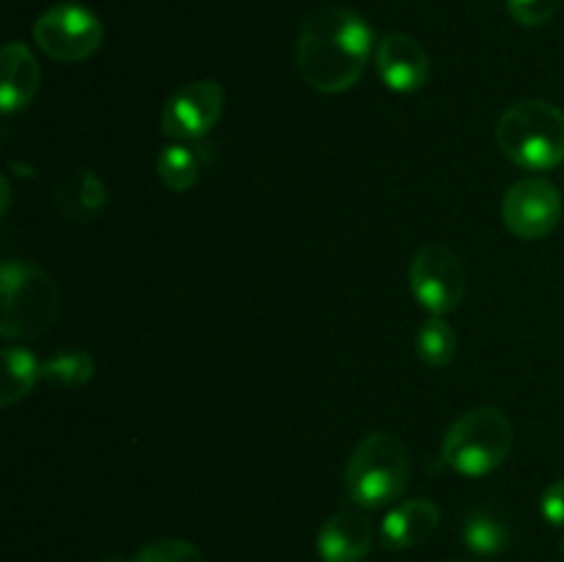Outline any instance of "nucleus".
<instances>
[{"mask_svg":"<svg viewBox=\"0 0 564 562\" xmlns=\"http://www.w3.org/2000/svg\"><path fill=\"white\" fill-rule=\"evenodd\" d=\"M102 562H127V560H121V556H108V560H102Z\"/></svg>","mask_w":564,"mask_h":562,"instance_id":"nucleus-23","label":"nucleus"},{"mask_svg":"<svg viewBox=\"0 0 564 562\" xmlns=\"http://www.w3.org/2000/svg\"><path fill=\"white\" fill-rule=\"evenodd\" d=\"M512 450V422L501 408L477 406L463 413L444 441L446 466L463 477H485L507 461Z\"/></svg>","mask_w":564,"mask_h":562,"instance_id":"nucleus-5","label":"nucleus"},{"mask_svg":"<svg viewBox=\"0 0 564 562\" xmlns=\"http://www.w3.org/2000/svg\"><path fill=\"white\" fill-rule=\"evenodd\" d=\"M226 91L218 80H193L176 88L165 102L160 127L171 141H202L224 114Z\"/></svg>","mask_w":564,"mask_h":562,"instance_id":"nucleus-9","label":"nucleus"},{"mask_svg":"<svg viewBox=\"0 0 564 562\" xmlns=\"http://www.w3.org/2000/svg\"><path fill=\"white\" fill-rule=\"evenodd\" d=\"M496 141L507 160L527 171H549L564 160V110L545 99H523L501 114Z\"/></svg>","mask_w":564,"mask_h":562,"instance_id":"nucleus-3","label":"nucleus"},{"mask_svg":"<svg viewBox=\"0 0 564 562\" xmlns=\"http://www.w3.org/2000/svg\"><path fill=\"white\" fill-rule=\"evenodd\" d=\"M375 543V527L367 512L341 510L323 523L317 551L323 562H361Z\"/></svg>","mask_w":564,"mask_h":562,"instance_id":"nucleus-11","label":"nucleus"},{"mask_svg":"<svg viewBox=\"0 0 564 562\" xmlns=\"http://www.w3.org/2000/svg\"><path fill=\"white\" fill-rule=\"evenodd\" d=\"M36 47L61 64L91 58L105 39V28L91 9L80 3H58L33 22Z\"/></svg>","mask_w":564,"mask_h":562,"instance_id":"nucleus-6","label":"nucleus"},{"mask_svg":"<svg viewBox=\"0 0 564 562\" xmlns=\"http://www.w3.org/2000/svg\"><path fill=\"white\" fill-rule=\"evenodd\" d=\"M42 378V361H36L25 347H3V389H0V406H14L22 397L31 395L36 380Z\"/></svg>","mask_w":564,"mask_h":562,"instance_id":"nucleus-17","label":"nucleus"},{"mask_svg":"<svg viewBox=\"0 0 564 562\" xmlns=\"http://www.w3.org/2000/svg\"><path fill=\"white\" fill-rule=\"evenodd\" d=\"M42 378L58 389H80L94 378L91 353L80 350V347L53 353L42 361Z\"/></svg>","mask_w":564,"mask_h":562,"instance_id":"nucleus-18","label":"nucleus"},{"mask_svg":"<svg viewBox=\"0 0 564 562\" xmlns=\"http://www.w3.org/2000/svg\"><path fill=\"white\" fill-rule=\"evenodd\" d=\"M130 562H207L202 551L180 538H160L135 551Z\"/></svg>","mask_w":564,"mask_h":562,"instance_id":"nucleus-20","label":"nucleus"},{"mask_svg":"<svg viewBox=\"0 0 564 562\" xmlns=\"http://www.w3.org/2000/svg\"><path fill=\"white\" fill-rule=\"evenodd\" d=\"M375 50V33L345 6L314 11L297 36V72L319 94H341L361 80Z\"/></svg>","mask_w":564,"mask_h":562,"instance_id":"nucleus-1","label":"nucleus"},{"mask_svg":"<svg viewBox=\"0 0 564 562\" xmlns=\"http://www.w3.org/2000/svg\"><path fill=\"white\" fill-rule=\"evenodd\" d=\"M411 479V455L400 435L375 430L364 435L345 466V494L364 510L400 499Z\"/></svg>","mask_w":564,"mask_h":562,"instance_id":"nucleus-2","label":"nucleus"},{"mask_svg":"<svg viewBox=\"0 0 564 562\" xmlns=\"http://www.w3.org/2000/svg\"><path fill=\"white\" fill-rule=\"evenodd\" d=\"M540 512L549 523L554 527H564V479H556L549 488L543 490V499H540Z\"/></svg>","mask_w":564,"mask_h":562,"instance_id":"nucleus-22","label":"nucleus"},{"mask_svg":"<svg viewBox=\"0 0 564 562\" xmlns=\"http://www.w3.org/2000/svg\"><path fill=\"white\" fill-rule=\"evenodd\" d=\"M562 0H507L512 20L527 28H540L560 11Z\"/></svg>","mask_w":564,"mask_h":562,"instance_id":"nucleus-21","label":"nucleus"},{"mask_svg":"<svg viewBox=\"0 0 564 562\" xmlns=\"http://www.w3.org/2000/svg\"><path fill=\"white\" fill-rule=\"evenodd\" d=\"M204 165H207V149L191 147L185 141L165 143L158 152V174L165 182V187L182 193L191 191L202 176Z\"/></svg>","mask_w":564,"mask_h":562,"instance_id":"nucleus-16","label":"nucleus"},{"mask_svg":"<svg viewBox=\"0 0 564 562\" xmlns=\"http://www.w3.org/2000/svg\"><path fill=\"white\" fill-rule=\"evenodd\" d=\"M441 521V510L430 499H411L389 510L380 523V543L386 549H413L424 543L435 532Z\"/></svg>","mask_w":564,"mask_h":562,"instance_id":"nucleus-13","label":"nucleus"},{"mask_svg":"<svg viewBox=\"0 0 564 562\" xmlns=\"http://www.w3.org/2000/svg\"><path fill=\"white\" fill-rule=\"evenodd\" d=\"M411 292L435 317L455 312L466 295V268L460 257L441 242L419 248L411 262Z\"/></svg>","mask_w":564,"mask_h":562,"instance_id":"nucleus-7","label":"nucleus"},{"mask_svg":"<svg viewBox=\"0 0 564 562\" xmlns=\"http://www.w3.org/2000/svg\"><path fill=\"white\" fill-rule=\"evenodd\" d=\"M416 353L427 367H446L457 353V334L444 317L424 320L416 334Z\"/></svg>","mask_w":564,"mask_h":562,"instance_id":"nucleus-19","label":"nucleus"},{"mask_svg":"<svg viewBox=\"0 0 564 562\" xmlns=\"http://www.w3.org/2000/svg\"><path fill=\"white\" fill-rule=\"evenodd\" d=\"M562 218V198L554 182L527 176L501 198V220L521 240H543Z\"/></svg>","mask_w":564,"mask_h":562,"instance_id":"nucleus-8","label":"nucleus"},{"mask_svg":"<svg viewBox=\"0 0 564 562\" xmlns=\"http://www.w3.org/2000/svg\"><path fill=\"white\" fill-rule=\"evenodd\" d=\"M108 187L88 169L72 171L55 187V204H58L61 215L72 220H94L108 207Z\"/></svg>","mask_w":564,"mask_h":562,"instance_id":"nucleus-14","label":"nucleus"},{"mask_svg":"<svg viewBox=\"0 0 564 562\" xmlns=\"http://www.w3.org/2000/svg\"><path fill=\"white\" fill-rule=\"evenodd\" d=\"M42 83V69L31 50L22 42H9L0 53V102L3 114H20L33 102Z\"/></svg>","mask_w":564,"mask_h":562,"instance_id":"nucleus-12","label":"nucleus"},{"mask_svg":"<svg viewBox=\"0 0 564 562\" xmlns=\"http://www.w3.org/2000/svg\"><path fill=\"white\" fill-rule=\"evenodd\" d=\"M375 66L386 88L397 94H413L424 88L430 77V58L422 44L408 33H389L378 42Z\"/></svg>","mask_w":564,"mask_h":562,"instance_id":"nucleus-10","label":"nucleus"},{"mask_svg":"<svg viewBox=\"0 0 564 562\" xmlns=\"http://www.w3.org/2000/svg\"><path fill=\"white\" fill-rule=\"evenodd\" d=\"M61 295L44 270L25 259H6L0 273V334L6 339H36L53 328Z\"/></svg>","mask_w":564,"mask_h":562,"instance_id":"nucleus-4","label":"nucleus"},{"mask_svg":"<svg viewBox=\"0 0 564 562\" xmlns=\"http://www.w3.org/2000/svg\"><path fill=\"white\" fill-rule=\"evenodd\" d=\"M460 534L468 549L479 556H496L510 549L512 543L510 518L499 507L490 505L474 507L466 516V521H463Z\"/></svg>","mask_w":564,"mask_h":562,"instance_id":"nucleus-15","label":"nucleus"}]
</instances>
